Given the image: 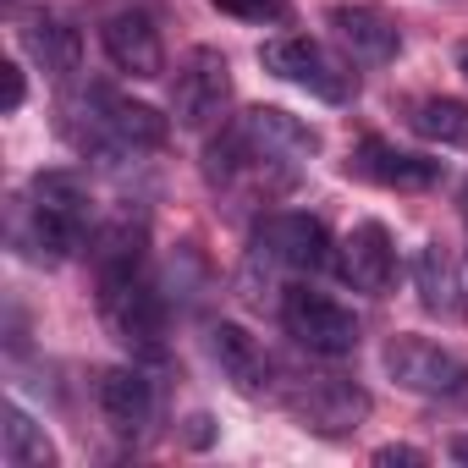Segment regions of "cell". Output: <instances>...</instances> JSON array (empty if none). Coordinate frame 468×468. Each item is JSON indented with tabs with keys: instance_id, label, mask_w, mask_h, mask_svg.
I'll return each instance as SVG.
<instances>
[{
	"instance_id": "obj_1",
	"label": "cell",
	"mask_w": 468,
	"mask_h": 468,
	"mask_svg": "<svg viewBox=\"0 0 468 468\" xmlns=\"http://www.w3.org/2000/svg\"><path fill=\"white\" fill-rule=\"evenodd\" d=\"M320 154V133L298 122L282 105H254L243 111L238 127H226L209 154L204 176L209 187H254V193H282L303 176V165Z\"/></svg>"
},
{
	"instance_id": "obj_2",
	"label": "cell",
	"mask_w": 468,
	"mask_h": 468,
	"mask_svg": "<svg viewBox=\"0 0 468 468\" xmlns=\"http://www.w3.org/2000/svg\"><path fill=\"white\" fill-rule=\"evenodd\" d=\"M89 215H94V198L78 171H39L28 182V243L39 260L50 265L72 260L89 238Z\"/></svg>"
},
{
	"instance_id": "obj_3",
	"label": "cell",
	"mask_w": 468,
	"mask_h": 468,
	"mask_svg": "<svg viewBox=\"0 0 468 468\" xmlns=\"http://www.w3.org/2000/svg\"><path fill=\"white\" fill-rule=\"evenodd\" d=\"M249 265H265L276 276H314L331 265V238L325 226L303 209H276L254 226L249 238Z\"/></svg>"
},
{
	"instance_id": "obj_4",
	"label": "cell",
	"mask_w": 468,
	"mask_h": 468,
	"mask_svg": "<svg viewBox=\"0 0 468 468\" xmlns=\"http://www.w3.org/2000/svg\"><path fill=\"white\" fill-rule=\"evenodd\" d=\"M260 67H265L271 78H282V83H292V89L325 100V105H347V100L358 94L353 67H347L342 56H331L325 45L298 39V34H287V39H265V45H260Z\"/></svg>"
},
{
	"instance_id": "obj_5",
	"label": "cell",
	"mask_w": 468,
	"mask_h": 468,
	"mask_svg": "<svg viewBox=\"0 0 468 468\" xmlns=\"http://www.w3.org/2000/svg\"><path fill=\"white\" fill-rule=\"evenodd\" d=\"M386 375L424 402H468V358L424 336H391L380 353Z\"/></svg>"
},
{
	"instance_id": "obj_6",
	"label": "cell",
	"mask_w": 468,
	"mask_h": 468,
	"mask_svg": "<svg viewBox=\"0 0 468 468\" xmlns=\"http://www.w3.org/2000/svg\"><path fill=\"white\" fill-rule=\"evenodd\" d=\"M100 314L111 325V336L144 358H160L165 353V298L144 282V276H127V282H111L100 287Z\"/></svg>"
},
{
	"instance_id": "obj_7",
	"label": "cell",
	"mask_w": 468,
	"mask_h": 468,
	"mask_svg": "<svg viewBox=\"0 0 468 468\" xmlns=\"http://www.w3.org/2000/svg\"><path fill=\"white\" fill-rule=\"evenodd\" d=\"M282 325H287V336H292L303 353H314V358H347V353L358 347V320H353V309H342L336 298L309 292V287H292V292L282 298Z\"/></svg>"
},
{
	"instance_id": "obj_8",
	"label": "cell",
	"mask_w": 468,
	"mask_h": 468,
	"mask_svg": "<svg viewBox=\"0 0 468 468\" xmlns=\"http://www.w3.org/2000/svg\"><path fill=\"white\" fill-rule=\"evenodd\" d=\"M226 105H231V67H226V56H220V50L198 45V50L182 61L176 89H171L176 127L204 133V127H215V122L226 116Z\"/></svg>"
},
{
	"instance_id": "obj_9",
	"label": "cell",
	"mask_w": 468,
	"mask_h": 468,
	"mask_svg": "<svg viewBox=\"0 0 468 468\" xmlns=\"http://www.w3.org/2000/svg\"><path fill=\"white\" fill-rule=\"evenodd\" d=\"M287 402L303 419V430H314V435H353L369 419V391L353 386V380H336V375L298 380L287 391Z\"/></svg>"
},
{
	"instance_id": "obj_10",
	"label": "cell",
	"mask_w": 468,
	"mask_h": 468,
	"mask_svg": "<svg viewBox=\"0 0 468 468\" xmlns=\"http://www.w3.org/2000/svg\"><path fill=\"white\" fill-rule=\"evenodd\" d=\"M336 271L353 292H369L380 298L397 276V249H391V231L380 220H358L347 238H342V254H336Z\"/></svg>"
},
{
	"instance_id": "obj_11",
	"label": "cell",
	"mask_w": 468,
	"mask_h": 468,
	"mask_svg": "<svg viewBox=\"0 0 468 468\" xmlns=\"http://www.w3.org/2000/svg\"><path fill=\"white\" fill-rule=\"evenodd\" d=\"M331 28L353 50V61H369V67H386L402 50L397 17L386 6H369V0H342V6H331Z\"/></svg>"
},
{
	"instance_id": "obj_12",
	"label": "cell",
	"mask_w": 468,
	"mask_h": 468,
	"mask_svg": "<svg viewBox=\"0 0 468 468\" xmlns=\"http://www.w3.org/2000/svg\"><path fill=\"white\" fill-rule=\"evenodd\" d=\"M100 45H105L111 67H116V72H127V78H160V72H165L160 28H154V17H149V12H116V17H105Z\"/></svg>"
},
{
	"instance_id": "obj_13",
	"label": "cell",
	"mask_w": 468,
	"mask_h": 468,
	"mask_svg": "<svg viewBox=\"0 0 468 468\" xmlns=\"http://www.w3.org/2000/svg\"><path fill=\"white\" fill-rule=\"evenodd\" d=\"M209 353H215V364H220V375L231 380V391H243V397H265L276 380V364H271V353L238 325V320H220L215 331H209Z\"/></svg>"
},
{
	"instance_id": "obj_14",
	"label": "cell",
	"mask_w": 468,
	"mask_h": 468,
	"mask_svg": "<svg viewBox=\"0 0 468 468\" xmlns=\"http://www.w3.org/2000/svg\"><path fill=\"white\" fill-rule=\"evenodd\" d=\"M94 402H100V413H105V424L116 430V435H144L149 430V419H154V386H149V375L144 369H133V364H122V369H105L100 375V386H94Z\"/></svg>"
},
{
	"instance_id": "obj_15",
	"label": "cell",
	"mask_w": 468,
	"mask_h": 468,
	"mask_svg": "<svg viewBox=\"0 0 468 468\" xmlns=\"http://www.w3.org/2000/svg\"><path fill=\"white\" fill-rule=\"evenodd\" d=\"M413 287H419V303L435 320H446V325H463L468 320V292H463V271H457L452 249L424 243L419 260H413Z\"/></svg>"
},
{
	"instance_id": "obj_16",
	"label": "cell",
	"mask_w": 468,
	"mask_h": 468,
	"mask_svg": "<svg viewBox=\"0 0 468 468\" xmlns=\"http://www.w3.org/2000/svg\"><path fill=\"white\" fill-rule=\"evenodd\" d=\"M23 50L39 61L45 78L67 83L78 72V61H83V34H78V23L67 12H34L23 23Z\"/></svg>"
},
{
	"instance_id": "obj_17",
	"label": "cell",
	"mask_w": 468,
	"mask_h": 468,
	"mask_svg": "<svg viewBox=\"0 0 468 468\" xmlns=\"http://www.w3.org/2000/svg\"><path fill=\"white\" fill-rule=\"evenodd\" d=\"M353 171L369 176V182H380V187H402V193H419V187H435V182H441V160L391 149V144H380V138H364V144H358Z\"/></svg>"
},
{
	"instance_id": "obj_18",
	"label": "cell",
	"mask_w": 468,
	"mask_h": 468,
	"mask_svg": "<svg viewBox=\"0 0 468 468\" xmlns=\"http://www.w3.org/2000/svg\"><path fill=\"white\" fill-rule=\"evenodd\" d=\"M144 220H116L100 231V243H94V276L100 287L111 282H127V276H144Z\"/></svg>"
},
{
	"instance_id": "obj_19",
	"label": "cell",
	"mask_w": 468,
	"mask_h": 468,
	"mask_svg": "<svg viewBox=\"0 0 468 468\" xmlns=\"http://www.w3.org/2000/svg\"><path fill=\"white\" fill-rule=\"evenodd\" d=\"M0 457L6 468H56V446L45 424H34L17 402H6V424H0Z\"/></svg>"
},
{
	"instance_id": "obj_20",
	"label": "cell",
	"mask_w": 468,
	"mask_h": 468,
	"mask_svg": "<svg viewBox=\"0 0 468 468\" xmlns=\"http://www.w3.org/2000/svg\"><path fill=\"white\" fill-rule=\"evenodd\" d=\"M408 127L419 138H430V144H468V105L463 100H446V94L419 100L413 116H408Z\"/></svg>"
},
{
	"instance_id": "obj_21",
	"label": "cell",
	"mask_w": 468,
	"mask_h": 468,
	"mask_svg": "<svg viewBox=\"0 0 468 468\" xmlns=\"http://www.w3.org/2000/svg\"><path fill=\"white\" fill-rule=\"evenodd\" d=\"M209 6L226 17H243V23H292L287 0H209Z\"/></svg>"
},
{
	"instance_id": "obj_22",
	"label": "cell",
	"mask_w": 468,
	"mask_h": 468,
	"mask_svg": "<svg viewBox=\"0 0 468 468\" xmlns=\"http://www.w3.org/2000/svg\"><path fill=\"white\" fill-rule=\"evenodd\" d=\"M0 78H6V105H0V111L17 116V111H23V100H28V78H23V67H17V61L0 67Z\"/></svg>"
},
{
	"instance_id": "obj_23",
	"label": "cell",
	"mask_w": 468,
	"mask_h": 468,
	"mask_svg": "<svg viewBox=\"0 0 468 468\" xmlns=\"http://www.w3.org/2000/svg\"><path fill=\"white\" fill-rule=\"evenodd\" d=\"M375 463H380V468H391V463H424V452H419V446H380Z\"/></svg>"
},
{
	"instance_id": "obj_24",
	"label": "cell",
	"mask_w": 468,
	"mask_h": 468,
	"mask_svg": "<svg viewBox=\"0 0 468 468\" xmlns=\"http://www.w3.org/2000/svg\"><path fill=\"white\" fill-rule=\"evenodd\" d=\"M187 441H193V446H209V413H193V419H187Z\"/></svg>"
},
{
	"instance_id": "obj_25",
	"label": "cell",
	"mask_w": 468,
	"mask_h": 468,
	"mask_svg": "<svg viewBox=\"0 0 468 468\" xmlns=\"http://www.w3.org/2000/svg\"><path fill=\"white\" fill-rule=\"evenodd\" d=\"M452 457H463V463H468V435H463V441H452Z\"/></svg>"
},
{
	"instance_id": "obj_26",
	"label": "cell",
	"mask_w": 468,
	"mask_h": 468,
	"mask_svg": "<svg viewBox=\"0 0 468 468\" xmlns=\"http://www.w3.org/2000/svg\"><path fill=\"white\" fill-rule=\"evenodd\" d=\"M457 67H463V72H468V45H463V50H457Z\"/></svg>"
},
{
	"instance_id": "obj_27",
	"label": "cell",
	"mask_w": 468,
	"mask_h": 468,
	"mask_svg": "<svg viewBox=\"0 0 468 468\" xmlns=\"http://www.w3.org/2000/svg\"><path fill=\"white\" fill-rule=\"evenodd\" d=\"M463 215H468V187H463Z\"/></svg>"
}]
</instances>
